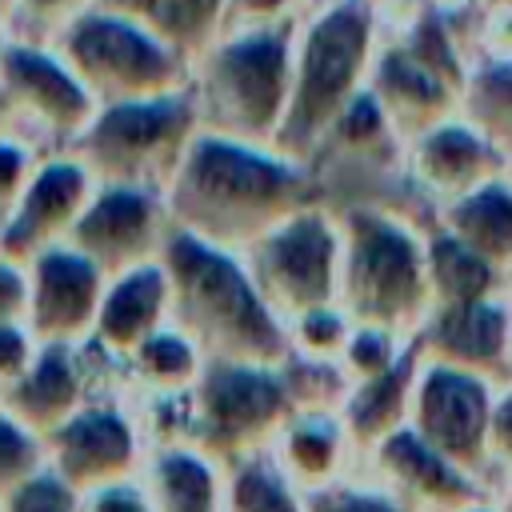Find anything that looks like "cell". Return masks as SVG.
<instances>
[{
    "mask_svg": "<svg viewBox=\"0 0 512 512\" xmlns=\"http://www.w3.org/2000/svg\"><path fill=\"white\" fill-rule=\"evenodd\" d=\"M496 496H500V504L512 512V480H508V484H500V488H496Z\"/></svg>",
    "mask_w": 512,
    "mask_h": 512,
    "instance_id": "41",
    "label": "cell"
},
{
    "mask_svg": "<svg viewBox=\"0 0 512 512\" xmlns=\"http://www.w3.org/2000/svg\"><path fill=\"white\" fill-rule=\"evenodd\" d=\"M12 76H20L24 84H32L52 108H60V112H76L80 108V92L72 88V80L64 76V72H56L48 60H40V56H28V52H16L12 56Z\"/></svg>",
    "mask_w": 512,
    "mask_h": 512,
    "instance_id": "28",
    "label": "cell"
},
{
    "mask_svg": "<svg viewBox=\"0 0 512 512\" xmlns=\"http://www.w3.org/2000/svg\"><path fill=\"white\" fill-rule=\"evenodd\" d=\"M76 188H80V172H72V168H48V172L36 180L20 224H24V228H36V220H52L60 208L72 204Z\"/></svg>",
    "mask_w": 512,
    "mask_h": 512,
    "instance_id": "30",
    "label": "cell"
},
{
    "mask_svg": "<svg viewBox=\"0 0 512 512\" xmlns=\"http://www.w3.org/2000/svg\"><path fill=\"white\" fill-rule=\"evenodd\" d=\"M160 304H164V280L160 272L144 268V272H132L124 276L96 308V328H100V340L112 348V352H136L156 328V316H160Z\"/></svg>",
    "mask_w": 512,
    "mask_h": 512,
    "instance_id": "15",
    "label": "cell"
},
{
    "mask_svg": "<svg viewBox=\"0 0 512 512\" xmlns=\"http://www.w3.org/2000/svg\"><path fill=\"white\" fill-rule=\"evenodd\" d=\"M344 356H348V364L356 372V384L376 380V376H384L388 368H396L404 360V356H396V348H392V340H388V332L380 324H368L356 336H348Z\"/></svg>",
    "mask_w": 512,
    "mask_h": 512,
    "instance_id": "27",
    "label": "cell"
},
{
    "mask_svg": "<svg viewBox=\"0 0 512 512\" xmlns=\"http://www.w3.org/2000/svg\"><path fill=\"white\" fill-rule=\"evenodd\" d=\"M432 344L440 352L436 364H448V368L484 376V368L496 364L504 356V348H508L504 312L492 308V304H484V300L448 304L440 312V320L432 324Z\"/></svg>",
    "mask_w": 512,
    "mask_h": 512,
    "instance_id": "12",
    "label": "cell"
},
{
    "mask_svg": "<svg viewBox=\"0 0 512 512\" xmlns=\"http://www.w3.org/2000/svg\"><path fill=\"white\" fill-rule=\"evenodd\" d=\"M132 364L140 372V380L156 392V400L164 396H192L200 384V352L184 332H152L136 352Z\"/></svg>",
    "mask_w": 512,
    "mask_h": 512,
    "instance_id": "18",
    "label": "cell"
},
{
    "mask_svg": "<svg viewBox=\"0 0 512 512\" xmlns=\"http://www.w3.org/2000/svg\"><path fill=\"white\" fill-rule=\"evenodd\" d=\"M76 52L96 68H112L120 76H152L160 72V52L132 28L112 20H92L76 36Z\"/></svg>",
    "mask_w": 512,
    "mask_h": 512,
    "instance_id": "20",
    "label": "cell"
},
{
    "mask_svg": "<svg viewBox=\"0 0 512 512\" xmlns=\"http://www.w3.org/2000/svg\"><path fill=\"white\" fill-rule=\"evenodd\" d=\"M460 512H508V508L500 504V496H496V492H488V496H480V500H472V504H464Z\"/></svg>",
    "mask_w": 512,
    "mask_h": 512,
    "instance_id": "39",
    "label": "cell"
},
{
    "mask_svg": "<svg viewBox=\"0 0 512 512\" xmlns=\"http://www.w3.org/2000/svg\"><path fill=\"white\" fill-rule=\"evenodd\" d=\"M432 156H436L440 164L460 168V164H468V160L476 156V140H472L468 132H460V128H448V132H440V136L432 140Z\"/></svg>",
    "mask_w": 512,
    "mask_h": 512,
    "instance_id": "36",
    "label": "cell"
},
{
    "mask_svg": "<svg viewBox=\"0 0 512 512\" xmlns=\"http://www.w3.org/2000/svg\"><path fill=\"white\" fill-rule=\"evenodd\" d=\"M80 512H156L140 476L136 480H120V484H104L88 496H80Z\"/></svg>",
    "mask_w": 512,
    "mask_h": 512,
    "instance_id": "32",
    "label": "cell"
},
{
    "mask_svg": "<svg viewBox=\"0 0 512 512\" xmlns=\"http://www.w3.org/2000/svg\"><path fill=\"white\" fill-rule=\"evenodd\" d=\"M224 84L228 92L236 96V104L260 120L272 100H276V80H280V44L268 40V36H256V40H244L236 44L224 60Z\"/></svg>",
    "mask_w": 512,
    "mask_h": 512,
    "instance_id": "19",
    "label": "cell"
},
{
    "mask_svg": "<svg viewBox=\"0 0 512 512\" xmlns=\"http://www.w3.org/2000/svg\"><path fill=\"white\" fill-rule=\"evenodd\" d=\"M288 412L292 396L272 364L212 360L192 392V444L220 464H236L268 452Z\"/></svg>",
    "mask_w": 512,
    "mask_h": 512,
    "instance_id": "2",
    "label": "cell"
},
{
    "mask_svg": "<svg viewBox=\"0 0 512 512\" xmlns=\"http://www.w3.org/2000/svg\"><path fill=\"white\" fill-rule=\"evenodd\" d=\"M460 224H468L472 236H480L484 248H508L512 244V200L504 188H484L460 208Z\"/></svg>",
    "mask_w": 512,
    "mask_h": 512,
    "instance_id": "25",
    "label": "cell"
},
{
    "mask_svg": "<svg viewBox=\"0 0 512 512\" xmlns=\"http://www.w3.org/2000/svg\"><path fill=\"white\" fill-rule=\"evenodd\" d=\"M92 308H96L92 264L72 252H48L40 260V280L32 296V320L44 332V340L64 344L72 332H80L84 320H92Z\"/></svg>",
    "mask_w": 512,
    "mask_h": 512,
    "instance_id": "10",
    "label": "cell"
},
{
    "mask_svg": "<svg viewBox=\"0 0 512 512\" xmlns=\"http://www.w3.org/2000/svg\"><path fill=\"white\" fill-rule=\"evenodd\" d=\"M412 384L416 372L408 360H400L396 368H388L376 380L352 384L348 396L340 400V420L356 444V456L364 460L380 440H388L392 432L408 428V408H412Z\"/></svg>",
    "mask_w": 512,
    "mask_h": 512,
    "instance_id": "11",
    "label": "cell"
},
{
    "mask_svg": "<svg viewBox=\"0 0 512 512\" xmlns=\"http://www.w3.org/2000/svg\"><path fill=\"white\" fill-rule=\"evenodd\" d=\"M24 304V284L12 268H0V320H12Z\"/></svg>",
    "mask_w": 512,
    "mask_h": 512,
    "instance_id": "37",
    "label": "cell"
},
{
    "mask_svg": "<svg viewBox=\"0 0 512 512\" xmlns=\"http://www.w3.org/2000/svg\"><path fill=\"white\" fill-rule=\"evenodd\" d=\"M172 264H176L184 312L200 332V340L216 352V360L272 364L280 356L284 340L272 312L220 252L196 240H176Z\"/></svg>",
    "mask_w": 512,
    "mask_h": 512,
    "instance_id": "1",
    "label": "cell"
},
{
    "mask_svg": "<svg viewBox=\"0 0 512 512\" xmlns=\"http://www.w3.org/2000/svg\"><path fill=\"white\" fill-rule=\"evenodd\" d=\"M180 120V104H128L104 120V136L116 144H152Z\"/></svg>",
    "mask_w": 512,
    "mask_h": 512,
    "instance_id": "24",
    "label": "cell"
},
{
    "mask_svg": "<svg viewBox=\"0 0 512 512\" xmlns=\"http://www.w3.org/2000/svg\"><path fill=\"white\" fill-rule=\"evenodd\" d=\"M16 168H20V156L12 148H0V184H8L16 176Z\"/></svg>",
    "mask_w": 512,
    "mask_h": 512,
    "instance_id": "40",
    "label": "cell"
},
{
    "mask_svg": "<svg viewBox=\"0 0 512 512\" xmlns=\"http://www.w3.org/2000/svg\"><path fill=\"white\" fill-rule=\"evenodd\" d=\"M144 220H148V208H144L140 196H132V192H112V196H104V200L92 208V216L80 224V236H84L88 244L116 248V244L132 240Z\"/></svg>",
    "mask_w": 512,
    "mask_h": 512,
    "instance_id": "22",
    "label": "cell"
},
{
    "mask_svg": "<svg viewBox=\"0 0 512 512\" xmlns=\"http://www.w3.org/2000/svg\"><path fill=\"white\" fill-rule=\"evenodd\" d=\"M44 468V440L0 404V500Z\"/></svg>",
    "mask_w": 512,
    "mask_h": 512,
    "instance_id": "21",
    "label": "cell"
},
{
    "mask_svg": "<svg viewBox=\"0 0 512 512\" xmlns=\"http://www.w3.org/2000/svg\"><path fill=\"white\" fill-rule=\"evenodd\" d=\"M488 480L492 488L512 480V388L496 392L492 424H488Z\"/></svg>",
    "mask_w": 512,
    "mask_h": 512,
    "instance_id": "31",
    "label": "cell"
},
{
    "mask_svg": "<svg viewBox=\"0 0 512 512\" xmlns=\"http://www.w3.org/2000/svg\"><path fill=\"white\" fill-rule=\"evenodd\" d=\"M436 276L440 284L456 296V304H468V300H480V292L488 288V264L472 252H464L460 244L444 240L436 244Z\"/></svg>",
    "mask_w": 512,
    "mask_h": 512,
    "instance_id": "26",
    "label": "cell"
},
{
    "mask_svg": "<svg viewBox=\"0 0 512 512\" xmlns=\"http://www.w3.org/2000/svg\"><path fill=\"white\" fill-rule=\"evenodd\" d=\"M0 404L44 440L76 408L88 404L84 400V368L76 364V356L64 344H44L36 352V360L28 364V372L0 396Z\"/></svg>",
    "mask_w": 512,
    "mask_h": 512,
    "instance_id": "8",
    "label": "cell"
},
{
    "mask_svg": "<svg viewBox=\"0 0 512 512\" xmlns=\"http://www.w3.org/2000/svg\"><path fill=\"white\" fill-rule=\"evenodd\" d=\"M328 252V236L316 220H300L296 228H288L268 248V276L276 280L280 296L304 312L320 308V300L328 296Z\"/></svg>",
    "mask_w": 512,
    "mask_h": 512,
    "instance_id": "14",
    "label": "cell"
},
{
    "mask_svg": "<svg viewBox=\"0 0 512 512\" xmlns=\"http://www.w3.org/2000/svg\"><path fill=\"white\" fill-rule=\"evenodd\" d=\"M376 124V108L368 104V100H356V108H352V116H348V128L352 132H364V128H372Z\"/></svg>",
    "mask_w": 512,
    "mask_h": 512,
    "instance_id": "38",
    "label": "cell"
},
{
    "mask_svg": "<svg viewBox=\"0 0 512 512\" xmlns=\"http://www.w3.org/2000/svg\"><path fill=\"white\" fill-rule=\"evenodd\" d=\"M36 360L28 332L16 320H0V396L28 372V364Z\"/></svg>",
    "mask_w": 512,
    "mask_h": 512,
    "instance_id": "33",
    "label": "cell"
},
{
    "mask_svg": "<svg viewBox=\"0 0 512 512\" xmlns=\"http://www.w3.org/2000/svg\"><path fill=\"white\" fill-rule=\"evenodd\" d=\"M148 448L152 444L144 436V420L112 400H88L44 436V464L80 496H88L104 484L136 480Z\"/></svg>",
    "mask_w": 512,
    "mask_h": 512,
    "instance_id": "4",
    "label": "cell"
},
{
    "mask_svg": "<svg viewBox=\"0 0 512 512\" xmlns=\"http://www.w3.org/2000/svg\"><path fill=\"white\" fill-rule=\"evenodd\" d=\"M156 512H224V464L196 444H156L140 468Z\"/></svg>",
    "mask_w": 512,
    "mask_h": 512,
    "instance_id": "9",
    "label": "cell"
},
{
    "mask_svg": "<svg viewBox=\"0 0 512 512\" xmlns=\"http://www.w3.org/2000/svg\"><path fill=\"white\" fill-rule=\"evenodd\" d=\"M364 48V24L352 8L328 16L316 32H312V44H308V56H304V88H300V112L316 116L340 88L344 80L352 76V64Z\"/></svg>",
    "mask_w": 512,
    "mask_h": 512,
    "instance_id": "13",
    "label": "cell"
},
{
    "mask_svg": "<svg viewBox=\"0 0 512 512\" xmlns=\"http://www.w3.org/2000/svg\"><path fill=\"white\" fill-rule=\"evenodd\" d=\"M136 4H144L152 16H160L172 28H188V24L204 20L212 8V0H136Z\"/></svg>",
    "mask_w": 512,
    "mask_h": 512,
    "instance_id": "35",
    "label": "cell"
},
{
    "mask_svg": "<svg viewBox=\"0 0 512 512\" xmlns=\"http://www.w3.org/2000/svg\"><path fill=\"white\" fill-rule=\"evenodd\" d=\"M420 276L416 256L404 236L368 220L360 228V248L352 264V296L368 320H392L416 300Z\"/></svg>",
    "mask_w": 512,
    "mask_h": 512,
    "instance_id": "7",
    "label": "cell"
},
{
    "mask_svg": "<svg viewBox=\"0 0 512 512\" xmlns=\"http://www.w3.org/2000/svg\"><path fill=\"white\" fill-rule=\"evenodd\" d=\"M360 476L388 492L404 512H460L464 504L496 492L488 480L464 472L460 464L428 448L412 428H400L380 440L360 460Z\"/></svg>",
    "mask_w": 512,
    "mask_h": 512,
    "instance_id": "5",
    "label": "cell"
},
{
    "mask_svg": "<svg viewBox=\"0 0 512 512\" xmlns=\"http://www.w3.org/2000/svg\"><path fill=\"white\" fill-rule=\"evenodd\" d=\"M492 404H496V388L488 376L460 372L448 364H428L424 372H416V384H412L408 428L444 460L488 480Z\"/></svg>",
    "mask_w": 512,
    "mask_h": 512,
    "instance_id": "3",
    "label": "cell"
},
{
    "mask_svg": "<svg viewBox=\"0 0 512 512\" xmlns=\"http://www.w3.org/2000/svg\"><path fill=\"white\" fill-rule=\"evenodd\" d=\"M192 180L216 200H264L288 180L284 168L264 164L228 144H200L192 160Z\"/></svg>",
    "mask_w": 512,
    "mask_h": 512,
    "instance_id": "16",
    "label": "cell"
},
{
    "mask_svg": "<svg viewBox=\"0 0 512 512\" xmlns=\"http://www.w3.org/2000/svg\"><path fill=\"white\" fill-rule=\"evenodd\" d=\"M224 512H312V496L292 484L272 452H256L224 464Z\"/></svg>",
    "mask_w": 512,
    "mask_h": 512,
    "instance_id": "17",
    "label": "cell"
},
{
    "mask_svg": "<svg viewBox=\"0 0 512 512\" xmlns=\"http://www.w3.org/2000/svg\"><path fill=\"white\" fill-rule=\"evenodd\" d=\"M312 512H404L388 492H380L372 480H364L360 472L352 480H344L340 488L324 492L312 500Z\"/></svg>",
    "mask_w": 512,
    "mask_h": 512,
    "instance_id": "29",
    "label": "cell"
},
{
    "mask_svg": "<svg viewBox=\"0 0 512 512\" xmlns=\"http://www.w3.org/2000/svg\"><path fill=\"white\" fill-rule=\"evenodd\" d=\"M0 512H80V492L44 464L12 496L0 500Z\"/></svg>",
    "mask_w": 512,
    "mask_h": 512,
    "instance_id": "23",
    "label": "cell"
},
{
    "mask_svg": "<svg viewBox=\"0 0 512 512\" xmlns=\"http://www.w3.org/2000/svg\"><path fill=\"white\" fill-rule=\"evenodd\" d=\"M268 452L312 500L360 472V456L340 420V408H292Z\"/></svg>",
    "mask_w": 512,
    "mask_h": 512,
    "instance_id": "6",
    "label": "cell"
},
{
    "mask_svg": "<svg viewBox=\"0 0 512 512\" xmlns=\"http://www.w3.org/2000/svg\"><path fill=\"white\" fill-rule=\"evenodd\" d=\"M300 336H304V348H308V352H336L340 344H348L340 316L328 312V308L304 312V316H300Z\"/></svg>",
    "mask_w": 512,
    "mask_h": 512,
    "instance_id": "34",
    "label": "cell"
}]
</instances>
